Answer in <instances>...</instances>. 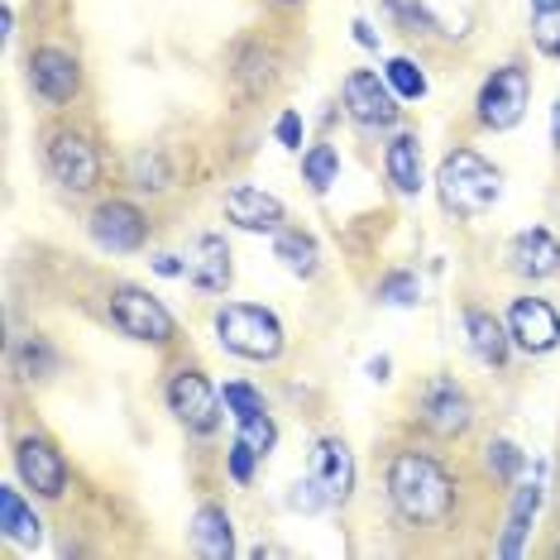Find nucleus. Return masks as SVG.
<instances>
[{
	"instance_id": "24",
	"label": "nucleus",
	"mask_w": 560,
	"mask_h": 560,
	"mask_svg": "<svg viewBox=\"0 0 560 560\" xmlns=\"http://www.w3.org/2000/svg\"><path fill=\"white\" fill-rule=\"evenodd\" d=\"M384 78H388V86H393V92H398L402 101H422V96H427V72L417 68L412 58H393Z\"/></svg>"
},
{
	"instance_id": "36",
	"label": "nucleus",
	"mask_w": 560,
	"mask_h": 560,
	"mask_svg": "<svg viewBox=\"0 0 560 560\" xmlns=\"http://www.w3.org/2000/svg\"><path fill=\"white\" fill-rule=\"evenodd\" d=\"M278 144H283V149H302V116H298V110H283V116H278Z\"/></svg>"
},
{
	"instance_id": "30",
	"label": "nucleus",
	"mask_w": 560,
	"mask_h": 560,
	"mask_svg": "<svg viewBox=\"0 0 560 560\" xmlns=\"http://www.w3.org/2000/svg\"><path fill=\"white\" fill-rule=\"evenodd\" d=\"M54 364H58V354L48 350L44 340H24V346H20V369H24V378H44Z\"/></svg>"
},
{
	"instance_id": "8",
	"label": "nucleus",
	"mask_w": 560,
	"mask_h": 560,
	"mask_svg": "<svg viewBox=\"0 0 560 560\" xmlns=\"http://www.w3.org/2000/svg\"><path fill=\"white\" fill-rule=\"evenodd\" d=\"M508 336L527 354H546L560 346V316L551 302H541V298H517L513 312H508Z\"/></svg>"
},
{
	"instance_id": "28",
	"label": "nucleus",
	"mask_w": 560,
	"mask_h": 560,
	"mask_svg": "<svg viewBox=\"0 0 560 560\" xmlns=\"http://www.w3.org/2000/svg\"><path fill=\"white\" fill-rule=\"evenodd\" d=\"M532 39L546 58H560V10H537V20H532Z\"/></svg>"
},
{
	"instance_id": "23",
	"label": "nucleus",
	"mask_w": 560,
	"mask_h": 560,
	"mask_svg": "<svg viewBox=\"0 0 560 560\" xmlns=\"http://www.w3.org/2000/svg\"><path fill=\"white\" fill-rule=\"evenodd\" d=\"M273 254L283 259L288 273H298V278H312V273H316V240H312V235H302V231H278Z\"/></svg>"
},
{
	"instance_id": "5",
	"label": "nucleus",
	"mask_w": 560,
	"mask_h": 560,
	"mask_svg": "<svg viewBox=\"0 0 560 560\" xmlns=\"http://www.w3.org/2000/svg\"><path fill=\"white\" fill-rule=\"evenodd\" d=\"M110 316H116V326L125 330V336H135V340H149V346L173 340L168 307H163L159 298H149L144 288H116L110 292Z\"/></svg>"
},
{
	"instance_id": "14",
	"label": "nucleus",
	"mask_w": 560,
	"mask_h": 560,
	"mask_svg": "<svg viewBox=\"0 0 560 560\" xmlns=\"http://www.w3.org/2000/svg\"><path fill=\"white\" fill-rule=\"evenodd\" d=\"M225 215L240 225V231H278L283 225V201L269 197L264 187H231L225 197Z\"/></svg>"
},
{
	"instance_id": "29",
	"label": "nucleus",
	"mask_w": 560,
	"mask_h": 560,
	"mask_svg": "<svg viewBox=\"0 0 560 560\" xmlns=\"http://www.w3.org/2000/svg\"><path fill=\"white\" fill-rule=\"evenodd\" d=\"M240 441L254 445L259 455H269V451H273V441H278L273 417H269V412H259V417H249V422H240Z\"/></svg>"
},
{
	"instance_id": "21",
	"label": "nucleus",
	"mask_w": 560,
	"mask_h": 560,
	"mask_svg": "<svg viewBox=\"0 0 560 560\" xmlns=\"http://www.w3.org/2000/svg\"><path fill=\"white\" fill-rule=\"evenodd\" d=\"M537 508H541V483H522V489L513 493V513H508V532L499 541V556H508V560L522 556V537H527Z\"/></svg>"
},
{
	"instance_id": "13",
	"label": "nucleus",
	"mask_w": 560,
	"mask_h": 560,
	"mask_svg": "<svg viewBox=\"0 0 560 560\" xmlns=\"http://www.w3.org/2000/svg\"><path fill=\"white\" fill-rule=\"evenodd\" d=\"M312 479H316V489H322L330 503H346L350 489H354V455H350V445L336 441V436H326L312 451Z\"/></svg>"
},
{
	"instance_id": "35",
	"label": "nucleus",
	"mask_w": 560,
	"mask_h": 560,
	"mask_svg": "<svg viewBox=\"0 0 560 560\" xmlns=\"http://www.w3.org/2000/svg\"><path fill=\"white\" fill-rule=\"evenodd\" d=\"M388 15H398V20H407L417 30V24H422V30H431V15L422 10V0H388Z\"/></svg>"
},
{
	"instance_id": "15",
	"label": "nucleus",
	"mask_w": 560,
	"mask_h": 560,
	"mask_svg": "<svg viewBox=\"0 0 560 560\" xmlns=\"http://www.w3.org/2000/svg\"><path fill=\"white\" fill-rule=\"evenodd\" d=\"M427 427L431 431H441V436H460V431L469 427V398H465V388H455L451 378H436L431 384V393H427Z\"/></svg>"
},
{
	"instance_id": "10",
	"label": "nucleus",
	"mask_w": 560,
	"mask_h": 560,
	"mask_svg": "<svg viewBox=\"0 0 560 560\" xmlns=\"http://www.w3.org/2000/svg\"><path fill=\"white\" fill-rule=\"evenodd\" d=\"M15 465H20V479L30 483L34 493H44V499H58L62 483H68V465H62L58 445L44 436H24L15 445Z\"/></svg>"
},
{
	"instance_id": "16",
	"label": "nucleus",
	"mask_w": 560,
	"mask_h": 560,
	"mask_svg": "<svg viewBox=\"0 0 560 560\" xmlns=\"http://www.w3.org/2000/svg\"><path fill=\"white\" fill-rule=\"evenodd\" d=\"M187 278L207 292H225L231 288V249L221 235H201L192 254H187Z\"/></svg>"
},
{
	"instance_id": "19",
	"label": "nucleus",
	"mask_w": 560,
	"mask_h": 560,
	"mask_svg": "<svg viewBox=\"0 0 560 560\" xmlns=\"http://www.w3.org/2000/svg\"><path fill=\"white\" fill-rule=\"evenodd\" d=\"M388 183L402 197L422 192V144H417V135H398L388 144Z\"/></svg>"
},
{
	"instance_id": "20",
	"label": "nucleus",
	"mask_w": 560,
	"mask_h": 560,
	"mask_svg": "<svg viewBox=\"0 0 560 560\" xmlns=\"http://www.w3.org/2000/svg\"><path fill=\"white\" fill-rule=\"evenodd\" d=\"M192 541H197V551L211 556V560L235 556V532H231V517H225V508H201L197 522H192Z\"/></svg>"
},
{
	"instance_id": "4",
	"label": "nucleus",
	"mask_w": 560,
	"mask_h": 560,
	"mask_svg": "<svg viewBox=\"0 0 560 560\" xmlns=\"http://www.w3.org/2000/svg\"><path fill=\"white\" fill-rule=\"evenodd\" d=\"M527 96H532V82H527V68H493L489 82L479 86V120L489 130H513L527 110Z\"/></svg>"
},
{
	"instance_id": "27",
	"label": "nucleus",
	"mask_w": 560,
	"mask_h": 560,
	"mask_svg": "<svg viewBox=\"0 0 560 560\" xmlns=\"http://www.w3.org/2000/svg\"><path fill=\"white\" fill-rule=\"evenodd\" d=\"M378 298H384L388 307H412V302L422 298V288H417L412 273H388L384 283H378Z\"/></svg>"
},
{
	"instance_id": "1",
	"label": "nucleus",
	"mask_w": 560,
	"mask_h": 560,
	"mask_svg": "<svg viewBox=\"0 0 560 560\" xmlns=\"http://www.w3.org/2000/svg\"><path fill=\"white\" fill-rule=\"evenodd\" d=\"M388 499L407 522H441L455 508V483L431 455L402 451L388 465Z\"/></svg>"
},
{
	"instance_id": "7",
	"label": "nucleus",
	"mask_w": 560,
	"mask_h": 560,
	"mask_svg": "<svg viewBox=\"0 0 560 560\" xmlns=\"http://www.w3.org/2000/svg\"><path fill=\"white\" fill-rule=\"evenodd\" d=\"M144 235H149V221H144L139 207H130V201H101V207L92 211V240L101 249L135 254L139 245H144Z\"/></svg>"
},
{
	"instance_id": "12",
	"label": "nucleus",
	"mask_w": 560,
	"mask_h": 560,
	"mask_svg": "<svg viewBox=\"0 0 560 560\" xmlns=\"http://www.w3.org/2000/svg\"><path fill=\"white\" fill-rule=\"evenodd\" d=\"M30 86L39 92L44 101H54V106H62V101H72L82 92V68L72 54H62V48H39V54L30 58Z\"/></svg>"
},
{
	"instance_id": "18",
	"label": "nucleus",
	"mask_w": 560,
	"mask_h": 560,
	"mask_svg": "<svg viewBox=\"0 0 560 560\" xmlns=\"http://www.w3.org/2000/svg\"><path fill=\"white\" fill-rule=\"evenodd\" d=\"M465 336H469V350H475L483 364H493V369L508 360V346H513V336H508V330L479 307L465 312Z\"/></svg>"
},
{
	"instance_id": "17",
	"label": "nucleus",
	"mask_w": 560,
	"mask_h": 560,
	"mask_svg": "<svg viewBox=\"0 0 560 560\" xmlns=\"http://www.w3.org/2000/svg\"><path fill=\"white\" fill-rule=\"evenodd\" d=\"M513 269L522 278H551L560 273V240L551 231H522L513 240Z\"/></svg>"
},
{
	"instance_id": "39",
	"label": "nucleus",
	"mask_w": 560,
	"mask_h": 560,
	"mask_svg": "<svg viewBox=\"0 0 560 560\" xmlns=\"http://www.w3.org/2000/svg\"><path fill=\"white\" fill-rule=\"evenodd\" d=\"M551 135H556V149H560V101H556V110H551Z\"/></svg>"
},
{
	"instance_id": "25",
	"label": "nucleus",
	"mask_w": 560,
	"mask_h": 560,
	"mask_svg": "<svg viewBox=\"0 0 560 560\" xmlns=\"http://www.w3.org/2000/svg\"><path fill=\"white\" fill-rule=\"evenodd\" d=\"M336 173H340V154L330 144H316L307 159H302V177L316 187V192H326L330 183H336Z\"/></svg>"
},
{
	"instance_id": "11",
	"label": "nucleus",
	"mask_w": 560,
	"mask_h": 560,
	"mask_svg": "<svg viewBox=\"0 0 560 560\" xmlns=\"http://www.w3.org/2000/svg\"><path fill=\"white\" fill-rule=\"evenodd\" d=\"M346 110L360 125H393L398 120V92L388 86V78L378 82V72H350L346 78Z\"/></svg>"
},
{
	"instance_id": "26",
	"label": "nucleus",
	"mask_w": 560,
	"mask_h": 560,
	"mask_svg": "<svg viewBox=\"0 0 560 560\" xmlns=\"http://www.w3.org/2000/svg\"><path fill=\"white\" fill-rule=\"evenodd\" d=\"M221 402H225V412H231L235 422H249V417L264 412V398H259V393H254L249 384H225Z\"/></svg>"
},
{
	"instance_id": "33",
	"label": "nucleus",
	"mask_w": 560,
	"mask_h": 560,
	"mask_svg": "<svg viewBox=\"0 0 560 560\" xmlns=\"http://www.w3.org/2000/svg\"><path fill=\"white\" fill-rule=\"evenodd\" d=\"M135 187H154V192H163V187H168V173H163V159L159 154H139L135 159Z\"/></svg>"
},
{
	"instance_id": "32",
	"label": "nucleus",
	"mask_w": 560,
	"mask_h": 560,
	"mask_svg": "<svg viewBox=\"0 0 560 560\" xmlns=\"http://www.w3.org/2000/svg\"><path fill=\"white\" fill-rule=\"evenodd\" d=\"M489 469L499 479H517L522 475V451H517L513 441H493L489 445Z\"/></svg>"
},
{
	"instance_id": "3",
	"label": "nucleus",
	"mask_w": 560,
	"mask_h": 560,
	"mask_svg": "<svg viewBox=\"0 0 560 560\" xmlns=\"http://www.w3.org/2000/svg\"><path fill=\"white\" fill-rule=\"evenodd\" d=\"M215 340H221L240 360H278L283 354V326L273 312L249 307V302H231L215 312Z\"/></svg>"
},
{
	"instance_id": "37",
	"label": "nucleus",
	"mask_w": 560,
	"mask_h": 560,
	"mask_svg": "<svg viewBox=\"0 0 560 560\" xmlns=\"http://www.w3.org/2000/svg\"><path fill=\"white\" fill-rule=\"evenodd\" d=\"M154 269H159L163 278H177V273H187V264H177V254H159Z\"/></svg>"
},
{
	"instance_id": "34",
	"label": "nucleus",
	"mask_w": 560,
	"mask_h": 560,
	"mask_svg": "<svg viewBox=\"0 0 560 560\" xmlns=\"http://www.w3.org/2000/svg\"><path fill=\"white\" fill-rule=\"evenodd\" d=\"M254 460H259V451H254V445H245V441H235V445H231V479H235V483H249V479H254Z\"/></svg>"
},
{
	"instance_id": "31",
	"label": "nucleus",
	"mask_w": 560,
	"mask_h": 560,
	"mask_svg": "<svg viewBox=\"0 0 560 560\" xmlns=\"http://www.w3.org/2000/svg\"><path fill=\"white\" fill-rule=\"evenodd\" d=\"M240 82H245V92H249V96H259L264 86L273 82V62L249 48V54H245V68H240Z\"/></svg>"
},
{
	"instance_id": "22",
	"label": "nucleus",
	"mask_w": 560,
	"mask_h": 560,
	"mask_svg": "<svg viewBox=\"0 0 560 560\" xmlns=\"http://www.w3.org/2000/svg\"><path fill=\"white\" fill-rule=\"evenodd\" d=\"M0 527H5V537L15 546H39L44 537V522L24 508L20 489H0Z\"/></svg>"
},
{
	"instance_id": "40",
	"label": "nucleus",
	"mask_w": 560,
	"mask_h": 560,
	"mask_svg": "<svg viewBox=\"0 0 560 560\" xmlns=\"http://www.w3.org/2000/svg\"><path fill=\"white\" fill-rule=\"evenodd\" d=\"M537 10H560V0H532Z\"/></svg>"
},
{
	"instance_id": "38",
	"label": "nucleus",
	"mask_w": 560,
	"mask_h": 560,
	"mask_svg": "<svg viewBox=\"0 0 560 560\" xmlns=\"http://www.w3.org/2000/svg\"><path fill=\"white\" fill-rule=\"evenodd\" d=\"M354 39H360L364 48H374V44H378V39H374V30H369L364 20H354Z\"/></svg>"
},
{
	"instance_id": "9",
	"label": "nucleus",
	"mask_w": 560,
	"mask_h": 560,
	"mask_svg": "<svg viewBox=\"0 0 560 560\" xmlns=\"http://www.w3.org/2000/svg\"><path fill=\"white\" fill-rule=\"evenodd\" d=\"M48 168L68 192H86V187H96L101 177V159L92 149V139L82 135H54V144H48Z\"/></svg>"
},
{
	"instance_id": "2",
	"label": "nucleus",
	"mask_w": 560,
	"mask_h": 560,
	"mask_svg": "<svg viewBox=\"0 0 560 560\" xmlns=\"http://www.w3.org/2000/svg\"><path fill=\"white\" fill-rule=\"evenodd\" d=\"M436 192L445 201V211L479 215L499 201V168L483 163L475 149H455V154H445L441 168H436Z\"/></svg>"
},
{
	"instance_id": "6",
	"label": "nucleus",
	"mask_w": 560,
	"mask_h": 560,
	"mask_svg": "<svg viewBox=\"0 0 560 560\" xmlns=\"http://www.w3.org/2000/svg\"><path fill=\"white\" fill-rule=\"evenodd\" d=\"M168 407H173L177 422H183L187 431H201V436L221 427V398H215V388L197 374V369H183V374H173Z\"/></svg>"
}]
</instances>
